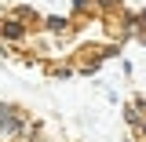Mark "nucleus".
I'll list each match as a JSON object with an SVG mask.
<instances>
[{
	"label": "nucleus",
	"instance_id": "1",
	"mask_svg": "<svg viewBox=\"0 0 146 142\" xmlns=\"http://www.w3.org/2000/svg\"><path fill=\"white\" fill-rule=\"evenodd\" d=\"M29 29H33V26H29L26 18L18 15L15 7L0 15V44H11V48H22V44L29 40Z\"/></svg>",
	"mask_w": 146,
	"mask_h": 142
},
{
	"label": "nucleus",
	"instance_id": "2",
	"mask_svg": "<svg viewBox=\"0 0 146 142\" xmlns=\"http://www.w3.org/2000/svg\"><path fill=\"white\" fill-rule=\"evenodd\" d=\"M117 55H121V48H91L88 58H84V62H77V73H80V77H95L99 66H102L106 58H117Z\"/></svg>",
	"mask_w": 146,
	"mask_h": 142
},
{
	"label": "nucleus",
	"instance_id": "3",
	"mask_svg": "<svg viewBox=\"0 0 146 142\" xmlns=\"http://www.w3.org/2000/svg\"><path fill=\"white\" fill-rule=\"evenodd\" d=\"M143 117H146V102L135 95L131 102H124V124L131 127V131H139V124H143Z\"/></svg>",
	"mask_w": 146,
	"mask_h": 142
},
{
	"label": "nucleus",
	"instance_id": "4",
	"mask_svg": "<svg viewBox=\"0 0 146 142\" xmlns=\"http://www.w3.org/2000/svg\"><path fill=\"white\" fill-rule=\"evenodd\" d=\"M44 73L55 77V80H70L73 73H77V66H73V62H51V66H44Z\"/></svg>",
	"mask_w": 146,
	"mask_h": 142
},
{
	"label": "nucleus",
	"instance_id": "5",
	"mask_svg": "<svg viewBox=\"0 0 146 142\" xmlns=\"http://www.w3.org/2000/svg\"><path fill=\"white\" fill-rule=\"evenodd\" d=\"M44 29H48V33H66V29H70V22H66V18H58V15H51V18H44Z\"/></svg>",
	"mask_w": 146,
	"mask_h": 142
},
{
	"label": "nucleus",
	"instance_id": "6",
	"mask_svg": "<svg viewBox=\"0 0 146 142\" xmlns=\"http://www.w3.org/2000/svg\"><path fill=\"white\" fill-rule=\"evenodd\" d=\"M139 40H143V44H146V29H143V33H139Z\"/></svg>",
	"mask_w": 146,
	"mask_h": 142
}]
</instances>
